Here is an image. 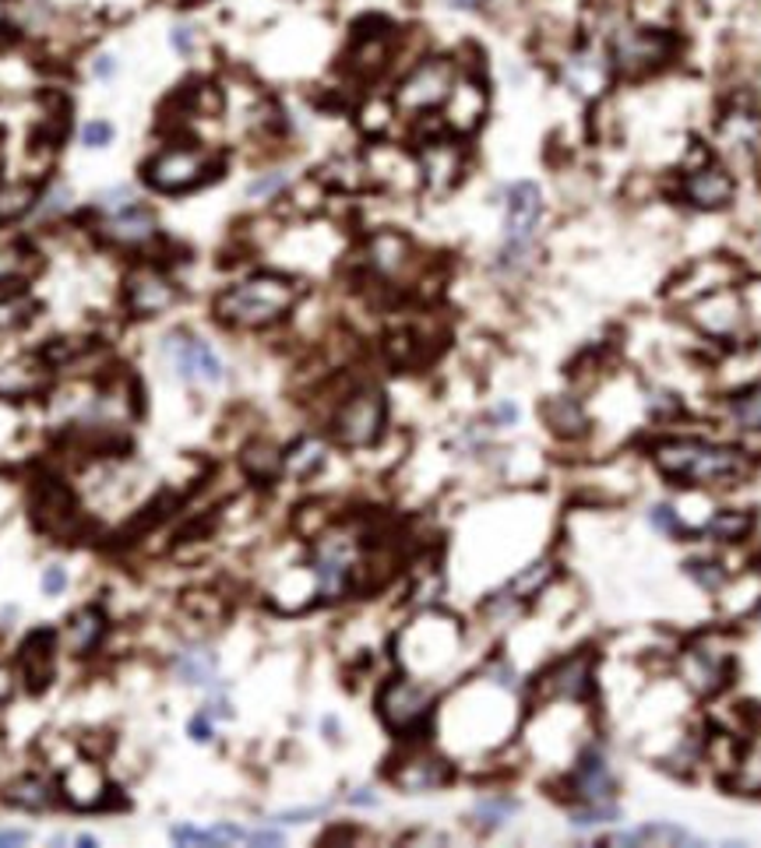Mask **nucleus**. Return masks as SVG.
I'll return each mask as SVG.
<instances>
[{
    "mask_svg": "<svg viewBox=\"0 0 761 848\" xmlns=\"http://www.w3.org/2000/svg\"><path fill=\"white\" fill-rule=\"evenodd\" d=\"M649 458L660 468V475L688 489L740 486L754 472L751 451L705 437H660L652 441Z\"/></svg>",
    "mask_w": 761,
    "mask_h": 848,
    "instance_id": "1",
    "label": "nucleus"
},
{
    "mask_svg": "<svg viewBox=\"0 0 761 848\" xmlns=\"http://www.w3.org/2000/svg\"><path fill=\"white\" fill-rule=\"evenodd\" d=\"M300 300V282L279 272H258L247 275L240 282H233L230 289H222L212 303L216 321L230 324V327H243V331H258V327H272L282 317H290V310Z\"/></svg>",
    "mask_w": 761,
    "mask_h": 848,
    "instance_id": "2",
    "label": "nucleus"
},
{
    "mask_svg": "<svg viewBox=\"0 0 761 848\" xmlns=\"http://www.w3.org/2000/svg\"><path fill=\"white\" fill-rule=\"evenodd\" d=\"M360 561H363V549H360L357 532L324 528L311 546V561H307V574L314 577L318 603H339V598L353 592Z\"/></svg>",
    "mask_w": 761,
    "mask_h": 848,
    "instance_id": "3",
    "label": "nucleus"
},
{
    "mask_svg": "<svg viewBox=\"0 0 761 848\" xmlns=\"http://www.w3.org/2000/svg\"><path fill=\"white\" fill-rule=\"evenodd\" d=\"M737 652L727 630H709L691 637L677 652V676L694 697H719L733 684Z\"/></svg>",
    "mask_w": 761,
    "mask_h": 848,
    "instance_id": "4",
    "label": "nucleus"
},
{
    "mask_svg": "<svg viewBox=\"0 0 761 848\" xmlns=\"http://www.w3.org/2000/svg\"><path fill=\"white\" fill-rule=\"evenodd\" d=\"M543 222V191L532 180H519L504 191V243L498 254L501 272H522L537 251Z\"/></svg>",
    "mask_w": 761,
    "mask_h": 848,
    "instance_id": "5",
    "label": "nucleus"
},
{
    "mask_svg": "<svg viewBox=\"0 0 761 848\" xmlns=\"http://www.w3.org/2000/svg\"><path fill=\"white\" fill-rule=\"evenodd\" d=\"M434 708H438L434 687L417 676H405V673L392 676L384 679L378 690V715L384 721V729L405 743L427 736L430 721H434Z\"/></svg>",
    "mask_w": 761,
    "mask_h": 848,
    "instance_id": "6",
    "label": "nucleus"
},
{
    "mask_svg": "<svg viewBox=\"0 0 761 848\" xmlns=\"http://www.w3.org/2000/svg\"><path fill=\"white\" fill-rule=\"evenodd\" d=\"M388 426V398L374 384H363L339 402L332 412V441L349 451H367L384 437Z\"/></svg>",
    "mask_w": 761,
    "mask_h": 848,
    "instance_id": "7",
    "label": "nucleus"
},
{
    "mask_svg": "<svg viewBox=\"0 0 761 848\" xmlns=\"http://www.w3.org/2000/svg\"><path fill=\"white\" fill-rule=\"evenodd\" d=\"M29 514L36 528L57 543H78L86 535V514L78 507V496L57 475H39L29 486Z\"/></svg>",
    "mask_w": 761,
    "mask_h": 848,
    "instance_id": "8",
    "label": "nucleus"
},
{
    "mask_svg": "<svg viewBox=\"0 0 761 848\" xmlns=\"http://www.w3.org/2000/svg\"><path fill=\"white\" fill-rule=\"evenodd\" d=\"M607 57L613 74L645 78L663 71L677 57V36L667 29H617L607 43Z\"/></svg>",
    "mask_w": 761,
    "mask_h": 848,
    "instance_id": "9",
    "label": "nucleus"
},
{
    "mask_svg": "<svg viewBox=\"0 0 761 848\" xmlns=\"http://www.w3.org/2000/svg\"><path fill=\"white\" fill-rule=\"evenodd\" d=\"M219 173V159L198 144H170L146 162V180L159 194H183L209 183Z\"/></svg>",
    "mask_w": 761,
    "mask_h": 848,
    "instance_id": "10",
    "label": "nucleus"
},
{
    "mask_svg": "<svg viewBox=\"0 0 761 848\" xmlns=\"http://www.w3.org/2000/svg\"><path fill=\"white\" fill-rule=\"evenodd\" d=\"M595 666H600V658H595L592 648H579L558 662H550L537 676V684H532V697H537L540 705H592Z\"/></svg>",
    "mask_w": 761,
    "mask_h": 848,
    "instance_id": "11",
    "label": "nucleus"
},
{
    "mask_svg": "<svg viewBox=\"0 0 761 848\" xmlns=\"http://www.w3.org/2000/svg\"><path fill=\"white\" fill-rule=\"evenodd\" d=\"M459 78V64L451 57H423L395 89V110L405 117H423L444 107V99Z\"/></svg>",
    "mask_w": 761,
    "mask_h": 848,
    "instance_id": "12",
    "label": "nucleus"
},
{
    "mask_svg": "<svg viewBox=\"0 0 761 848\" xmlns=\"http://www.w3.org/2000/svg\"><path fill=\"white\" fill-rule=\"evenodd\" d=\"M684 310H688V321L712 342H740L748 335L751 310L737 285L698 296V300L684 303Z\"/></svg>",
    "mask_w": 761,
    "mask_h": 848,
    "instance_id": "13",
    "label": "nucleus"
},
{
    "mask_svg": "<svg viewBox=\"0 0 761 848\" xmlns=\"http://www.w3.org/2000/svg\"><path fill=\"white\" fill-rule=\"evenodd\" d=\"M455 778V768L434 754L430 747H423V743H413L409 739V747L392 760V768H388V781L395 785V789L402 793H434V789H444V785Z\"/></svg>",
    "mask_w": 761,
    "mask_h": 848,
    "instance_id": "14",
    "label": "nucleus"
},
{
    "mask_svg": "<svg viewBox=\"0 0 761 848\" xmlns=\"http://www.w3.org/2000/svg\"><path fill=\"white\" fill-rule=\"evenodd\" d=\"M564 796L568 802H617V775L600 743H585V750L574 757L564 775Z\"/></svg>",
    "mask_w": 761,
    "mask_h": 848,
    "instance_id": "15",
    "label": "nucleus"
},
{
    "mask_svg": "<svg viewBox=\"0 0 761 848\" xmlns=\"http://www.w3.org/2000/svg\"><path fill=\"white\" fill-rule=\"evenodd\" d=\"M677 194L698 212H723L737 198V180L723 162H702V165H691V170L681 173Z\"/></svg>",
    "mask_w": 761,
    "mask_h": 848,
    "instance_id": "16",
    "label": "nucleus"
},
{
    "mask_svg": "<svg viewBox=\"0 0 761 848\" xmlns=\"http://www.w3.org/2000/svg\"><path fill=\"white\" fill-rule=\"evenodd\" d=\"M162 353L173 360L177 374L188 384H219L226 377V366H222L216 349L198 335H188V331H173V335H167Z\"/></svg>",
    "mask_w": 761,
    "mask_h": 848,
    "instance_id": "17",
    "label": "nucleus"
},
{
    "mask_svg": "<svg viewBox=\"0 0 761 848\" xmlns=\"http://www.w3.org/2000/svg\"><path fill=\"white\" fill-rule=\"evenodd\" d=\"M417 173L423 180L427 191L434 194H448L465 173V152L455 138H427L420 141V152H417Z\"/></svg>",
    "mask_w": 761,
    "mask_h": 848,
    "instance_id": "18",
    "label": "nucleus"
},
{
    "mask_svg": "<svg viewBox=\"0 0 761 848\" xmlns=\"http://www.w3.org/2000/svg\"><path fill=\"white\" fill-rule=\"evenodd\" d=\"M417 264V246L399 230H381L363 243V267L381 282H399Z\"/></svg>",
    "mask_w": 761,
    "mask_h": 848,
    "instance_id": "19",
    "label": "nucleus"
},
{
    "mask_svg": "<svg viewBox=\"0 0 761 848\" xmlns=\"http://www.w3.org/2000/svg\"><path fill=\"white\" fill-rule=\"evenodd\" d=\"M441 113H444L441 117L444 128L451 134L465 138V134L477 131L480 123H483V117H487V85H483V78L480 74H459L455 85H451V92H448V99H444Z\"/></svg>",
    "mask_w": 761,
    "mask_h": 848,
    "instance_id": "20",
    "label": "nucleus"
},
{
    "mask_svg": "<svg viewBox=\"0 0 761 848\" xmlns=\"http://www.w3.org/2000/svg\"><path fill=\"white\" fill-rule=\"evenodd\" d=\"M613 68H610V57L607 47H595V43H582L579 50H571L564 57V85L582 95V99H600L610 85Z\"/></svg>",
    "mask_w": 761,
    "mask_h": 848,
    "instance_id": "21",
    "label": "nucleus"
},
{
    "mask_svg": "<svg viewBox=\"0 0 761 848\" xmlns=\"http://www.w3.org/2000/svg\"><path fill=\"white\" fill-rule=\"evenodd\" d=\"M180 300V289L170 275L156 272V267H141L123 285V306L131 310L134 317H159Z\"/></svg>",
    "mask_w": 761,
    "mask_h": 848,
    "instance_id": "22",
    "label": "nucleus"
},
{
    "mask_svg": "<svg viewBox=\"0 0 761 848\" xmlns=\"http://www.w3.org/2000/svg\"><path fill=\"white\" fill-rule=\"evenodd\" d=\"M99 230H102V236H107L110 243H117V246H146L149 240H156L159 222H156V215L146 209V204L134 198L128 204H120V209L102 212Z\"/></svg>",
    "mask_w": 761,
    "mask_h": 848,
    "instance_id": "23",
    "label": "nucleus"
},
{
    "mask_svg": "<svg viewBox=\"0 0 761 848\" xmlns=\"http://www.w3.org/2000/svg\"><path fill=\"white\" fill-rule=\"evenodd\" d=\"M53 658H57V634L50 627H39L22 640V648H18V673H22V684L29 694L50 687Z\"/></svg>",
    "mask_w": 761,
    "mask_h": 848,
    "instance_id": "24",
    "label": "nucleus"
},
{
    "mask_svg": "<svg viewBox=\"0 0 761 848\" xmlns=\"http://www.w3.org/2000/svg\"><path fill=\"white\" fill-rule=\"evenodd\" d=\"M737 279H740V267L730 258H709V261L691 264L688 272L677 279L673 296H681V303H691L705 293H715V289L737 285Z\"/></svg>",
    "mask_w": 761,
    "mask_h": 848,
    "instance_id": "25",
    "label": "nucleus"
},
{
    "mask_svg": "<svg viewBox=\"0 0 761 848\" xmlns=\"http://www.w3.org/2000/svg\"><path fill=\"white\" fill-rule=\"evenodd\" d=\"M110 793L113 789L96 764H74V768L60 778V799H68L78 810H102V806H110Z\"/></svg>",
    "mask_w": 761,
    "mask_h": 848,
    "instance_id": "26",
    "label": "nucleus"
},
{
    "mask_svg": "<svg viewBox=\"0 0 761 848\" xmlns=\"http://www.w3.org/2000/svg\"><path fill=\"white\" fill-rule=\"evenodd\" d=\"M719 152L737 159V155H754L761 149V117L754 110H730L719 120Z\"/></svg>",
    "mask_w": 761,
    "mask_h": 848,
    "instance_id": "27",
    "label": "nucleus"
},
{
    "mask_svg": "<svg viewBox=\"0 0 761 848\" xmlns=\"http://www.w3.org/2000/svg\"><path fill=\"white\" fill-rule=\"evenodd\" d=\"M4 802L14 806V810L47 814L60 802V781L43 778V775H22L4 789Z\"/></svg>",
    "mask_w": 761,
    "mask_h": 848,
    "instance_id": "28",
    "label": "nucleus"
},
{
    "mask_svg": "<svg viewBox=\"0 0 761 848\" xmlns=\"http://www.w3.org/2000/svg\"><path fill=\"white\" fill-rule=\"evenodd\" d=\"M543 420H547L550 433H558L561 441H582L585 433L592 430L585 405H582L579 398H574V395L550 398V402L543 405Z\"/></svg>",
    "mask_w": 761,
    "mask_h": 848,
    "instance_id": "29",
    "label": "nucleus"
},
{
    "mask_svg": "<svg viewBox=\"0 0 761 848\" xmlns=\"http://www.w3.org/2000/svg\"><path fill=\"white\" fill-rule=\"evenodd\" d=\"M328 462V441L318 437V433H303V437H297L290 447L282 451V468L286 475H293V479H311V475H318Z\"/></svg>",
    "mask_w": 761,
    "mask_h": 848,
    "instance_id": "30",
    "label": "nucleus"
},
{
    "mask_svg": "<svg viewBox=\"0 0 761 848\" xmlns=\"http://www.w3.org/2000/svg\"><path fill=\"white\" fill-rule=\"evenodd\" d=\"M754 532V514L751 511H715L702 528H691V539L705 543H744Z\"/></svg>",
    "mask_w": 761,
    "mask_h": 848,
    "instance_id": "31",
    "label": "nucleus"
},
{
    "mask_svg": "<svg viewBox=\"0 0 761 848\" xmlns=\"http://www.w3.org/2000/svg\"><path fill=\"white\" fill-rule=\"evenodd\" d=\"M107 630H110L107 613H102L99 606H86V609H78V613L71 616V624H68V645H71L74 655H92V652H99L102 640H107Z\"/></svg>",
    "mask_w": 761,
    "mask_h": 848,
    "instance_id": "32",
    "label": "nucleus"
},
{
    "mask_svg": "<svg viewBox=\"0 0 761 848\" xmlns=\"http://www.w3.org/2000/svg\"><path fill=\"white\" fill-rule=\"evenodd\" d=\"M553 577H558V564H553L550 556H543V561H532L529 567H522L501 592L511 598V603L525 606V603H532V598H540V595L553 585Z\"/></svg>",
    "mask_w": 761,
    "mask_h": 848,
    "instance_id": "33",
    "label": "nucleus"
},
{
    "mask_svg": "<svg viewBox=\"0 0 761 848\" xmlns=\"http://www.w3.org/2000/svg\"><path fill=\"white\" fill-rule=\"evenodd\" d=\"M723 423L737 433H761V381L733 391L723 402Z\"/></svg>",
    "mask_w": 761,
    "mask_h": 848,
    "instance_id": "34",
    "label": "nucleus"
},
{
    "mask_svg": "<svg viewBox=\"0 0 761 848\" xmlns=\"http://www.w3.org/2000/svg\"><path fill=\"white\" fill-rule=\"evenodd\" d=\"M216 669H219L216 652L201 648V645L180 648L177 658H173L177 679H180V684H191V687H216Z\"/></svg>",
    "mask_w": 761,
    "mask_h": 848,
    "instance_id": "35",
    "label": "nucleus"
},
{
    "mask_svg": "<svg viewBox=\"0 0 761 848\" xmlns=\"http://www.w3.org/2000/svg\"><path fill=\"white\" fill-rule=\"evenodd\" d=\"M388 39L392 36H384V32H360L357 36L353 57H349V64H353L357 74L374 78L388 68V57H392V43H388Z\"/></svg>",
    "mask_w": 761,
    "mask_h": 848,
    "instance_id": "36",
    "label": "nucleus"
},
{
    "mask_svg": "<svg viewBox=\"0 0 761 848\" xmlns=\"http://www.w3.org/2000/svg\"><path fill=\"white\" fill-rule=\"evenodd\" d=\"M240 465L247 472V479H254V483H276L279 475L286 472L282 468V451L272 447L269 441H251V444H247L243 454H240Z\"/></svg>",
    "mask_w": 761,
    "mask_h": 848,
    "instance_id": "37",
    "label": "nucleus"
},
{
    "mask_svg": "<svg viewBox=\"0 0 761 848\" xmlns=\"http://www.w3.org/2000/svg\"><path fill=\"white\" fill-rule=\"evenodd\" d=\"M603 841H610V845H694L698 838L677 824H645L639 831L607 835Z\"/></svg>",
    "mask_w": 761,
    "mask_h": 848,
    "instance_id": "38",
    "label": "nucleus"
},
{
    "mask_svg": "<svg viewBox=\"0 0 761 848\" xmlns=\"http://www.w3.org/2000/svg\"><path fill=\"white\" fill-rule=\"evenodd\" d=\"M36 201H39L36 183H29V180L0 183V225H8L14 219H22L26 212H32Z\"/></svg>",
    "mask_w": 761,
    "mask_h": 848,
    "instance_id": "39",
    "label": "nucleus"
},
{
    "mask_svg": "<svg viewBox=\"0 0 761 848\" xmlns=\"http://www.w3.org/2000/svg\"><path fill=\"white\" fill-rule=\"evenodd\" d=\"M36 314H39V303L26 289H11V293L0 296V331L26 327Z\"/></svg>",
    "mask_w": 761,
    "mask_h": 848,
    "instance_id": "40",
    "label": "nucleus"
},
{
    "mask_svg": "<svg viewBox=\"0 0 761 848\" xmlns=\"http://www.w3.org/2000/svg\"><path fill=\"white\" fill-rule=\"evenodd\" d=\"M515 814H519V799L487 796V799H480L477 806H472V824H477L480 831H498V827H504Z\"/></svg>",
    "mask_w": 761,
    "mask_h": 848,
    "instance_id": "41",
    "label": "nucleus"
},
{
    "mask_svg": "<svg viewBox=\"0 0 761 848\" xmlns=\"http://www.w3.org/2000/svg\"><path fill=\"white\" fill-rule=\"evenodd\" d=\"M36 272V254H29L22 243L0 246V289L22 282Z\"/></svg>",
    "mask_w": 761,
    "mask_h": 848,
    "instance_id": "42",
    "label": "nucleus"
},
{
    "mask_svg": "<svg viewBox=\"0 0 761 848\" xmlns=\"http://www.w3.org/2000/svg\"><path fill=\"white\" fill-rule=\"evenodd\" d=\"M617 817H621L617 802H571L568 806V820H571V827H579V831H589V827H600V824H613Z\"/></svg>",
    "mask_w": 761,
    "mask_h": 848,
    "instance_id": "43",
    "label": "nucleus"
},
{
    "mask_svg": "<svg viewBox=\"0 0 761 848\" xmlns=\"http://www.w3.org/2000/svg\"><path fill=\"white\" fill-rule=\"evenodd\" d=\"M684 574L691 577V582L702 588V592H723L727 585V567L719 561H705V556H698V561H688L684 564Z\"/></svg>",
    "mask_w": 761,
    "mask_h": 848,
    "instance_id": "44",
    "label": "nucleus"
},
{
    "mask_svg": "<svg viewBox=\"0 0 761 848\" xmlns=\"http://www.w3.org/2000/svg\"><path fill=\"white\" fill-rule=\"evenodd\" d=\"M649 525L660 528V532H667V535H681V539H691V528L684 525L681 511L670 507V504H655V507L649 511Z\"/></svg>",
    "mask_w": 761,
    "mask_h": 848,
    "instance_id": "45",
    "label": "nucleus"
},
{
    "mask_svg": "<svg viewBox=\"0 0 761 848\" xmlns=\"http://www.w3.org/2000/svg\"><path fill=\"white\" fill-rule=\"evenodd\" d=\"M286 188H290V176H286L282 170H272V173H261L258 180L247 183V198L272 201V198H279Z\"/></svg>",
    "mask_w": 761,
    "mask_h": 848,
    "instance_id": "46",
    "label": "nucleus"
},
{
    "mask_svg": "<svg viewBox=\"0 0 761 848\" xmlns=\"http://www.w3.org/2000/svg\"><path fill=\"white\" fill-rule=\"evenodd\" d=\"M183 609H188L191 616H198V619H219L226 613L222 598L212 595V592H188V598H183Z\"/></svg>",
    "mask_w": 761,
    "mask_h": 848,
    "instance_id": "47",
    "label": "nucleus"
},
{
    "mask_svg": "<svg viewBox=\"0 0 761 848\" xmlns=\"http://www.w3.org/2000/svg\"><path fill=\"white\" fill-rule=\"evenodd\" d=\"M78 138H81L86 149H107V144L113 141V128L107 120H89V123H81Z\"/></svg>",
    "mask_w": 761,
    "mask_h": 848,
    "instance_id": "48",
    "label": "nucleus"
},
{
    "mask_svg": "<svg viewBox=\"0 0 761 848\" xmlns=\"http://www.w3.org/2000/svg\"><path fill=\"white\" fill-rule=\"evenodd\" d=\"M64 588H68V571L60 567V564H50L47 571H43V595H64Z\"/></svg>",
    "mask_w": 761,
    "mask_h": 848,
    "instance_id": "49",
    "label": "nucleus"
},
{
    "mask_svg": "<svg viewBox=\"0 0 761 848\" xmlns=\"http://www.w3.org/2000/svg\"><path fill=\"white\" fill-rule=\"evenodd\" d=\"M173 841L180 845H212L209 827H173Z\"/></svg>",
    "mask_w": 761,
    "mask_h": 848,
    "instance_id": "50",
    "label": "nucleus"
},
{
    "mask_svg": "<svg viewBox=\"0 0 761 848\" xmlns=\"http://www.w3.org/2000/svg\"><path fill=\"white\" fill-rule=\"evenodd\" d=\"M188 736H191V739H198V743H209V739H212V715H209V711L191 715V721H188Z\"/></svg>",
    "mask_w": 761,
    "mask_h": 848,
    "instance_id": "51",
    "label": "nucleus"
},
{
    "mask_svg": "<svg viewBox=\"0 0 761 848\" xmlns=\"http://www.w3.org/2000/svg\"><path fill=\"white\" fill-rule=\"evenodd\" d=\"M487 420H490V426H511V423L519 420V405H515V402H501V405H493Z\"/></svg>",
    "mask_w": 761,
    "mask_h": 848,
    "instance_id": "52",
    "label": "nucleus"
},
{
    "mask_svg": "<svg viewBox=\"0 0 761 848\" xmlns=\"http://www.w3.org/2000/svg\"><path fill=\"white\" fill-rule=\"evenodd\" d=\"M68 198H71V194H68V188H53V191L43 198V201H47V204H43V215H57V212H64V209H68Z\"/></svg>",
    "mask_w": 761,
    "mask_h": 848,
    "instance_id": "53",
    "label": "nucleus"
},
{
    "mask_svg": "<svg viewBox=\"0 0 761 848\" xmlns=\"http://www.w3.org/2000/svg\"><path fill=\"white\" fill-rule=\"evenodd\" d=\"M170 43H173L180 53H191V50H194V29L177 26V29H173V36H170Z\"/></svg>",
    "mask_w": 761,
    "mask_h": 848,
    "instance_id": "54",
    "label": "nucleus"
},
{
    "mask_svg": "<svg viewBox=\"0 0 761 848\" xmlns=\"http://www.w3.org/2000/svg\"><path fill=\"white\" fill-rule=\"evenodd\" d=\"M324 810H328V806H311V810H290V814L279 817V824H303V820H311V817H321Z\"/></svg>",
    "mask_w": 761,
    "mask_h": 848,
    "instance_id": "55",
    "label": "nucleus"
},
{
    "mask_svg": "<svg viewBox=\"0 0 761 848\" xmlns=\"http://www.w3.org/2000/svg\"><path fill=\"white\" fill-rule=\"evenodd\" d=\"M247 845H282L279 831H247Z\"/></svg>",
    "mask_w": 761,
    "mask_h": 848,
    "instance_id": "56",
    "label": "nucleus"
},
{
    "mask_svg": "<svg viewBox=\"0 0 761 848\" xmlns=\"http://www.w3.org/2000/svg\"><path fill=\"white\" fill-rule=\"evenodd\" d=\"M92 74H96V78H113V74H117V60H113V57H99L96 68H92Z\"/></svg>",
    "mask_w": 761,
    "mask_h": 848,
    "instance_id": "57",
    "label": "nucleus"
},
{
    "mask_svg": "<svg viewBox=\"0 0 761 848\" xmlns=\"http://www.w3.org/2000/svg\"><path fill=\"white\" fill-rule=\"evenodd\" d=\"M349 802L353 806H378V796H374V789H353L349 793Z\"/></svg>",
    "mask_w": 761,
    "mask_h": 848,
    "instance_id": "58",
    "label": "nucleus"
},
{
    "mask_svg": "<svg viewBox=\"0 0 761 848\" xmlns=\"http://www.w3.org/2000/svg\"><path fill=\"white\" fill-rule=\"evenodd\" d=\"M29 835L26 831H0V845H26Z\"/></svg>",
    "mask_w": 761,
    "mask_h": 848,
    "instance_id": "59",
    "label": "nucleus"
},
{
    "mask_svg": "<svg viewBox=\"0 0 761 848\" xmlns=\"http://www.w3.org/2000/svg\"><path fill=\"white\" fill-rule=\"evenodd\" d=\"M451 4L462 8V11H480V8L487 4V0H451Z\"/></svg>",
    "mask_w": 761,
    "mask_h": 848,
    "instance_id": "60",
    "label": "nucleus"
},
{
    "mask_svg": "<svg viewBox=\"0 0 761 848\" xmlns=\"http://www.w3.org/2000/svg\"><path fill=\"white\" fill-rule=\"evenodd\" d=\"M11 694V676L4 673V669H0V700H4Z\"/></svg>",
    "mask_w": 761,
    "mask_h": 848,
    "instance_id": "61",
    "label": "nucleus"
},
{
    "mask_svg": "<svg viewBox=\"0 0 761 848\" xmlns=\"http://www.w3.org/2000/svg\"><path fill=\"white\" fill-rule=\"evenodd\" d=\"M751 619H754V624H761V595H758V603H754V609H751Z\"/></svg>",
    "mask_w": 761,
    "mask_h": 848,
    "instance_id": "62",
    "label": "nucleus"
},
{
    "mask_svg": "<svg viewBox=\"0 0 761 848\" xmlns=\"http://www.w3.org/2000/svg\"><path fill=\"white\" fill-rule=\"evenodd\" d=\"M4 26H8V4L0 0V29H4Z\"/></svg>",
    "mask_w": 761,
    "mask_h": 848,
    "instance_id": "63",
    "label": "nucleus"
}]
</instances>
